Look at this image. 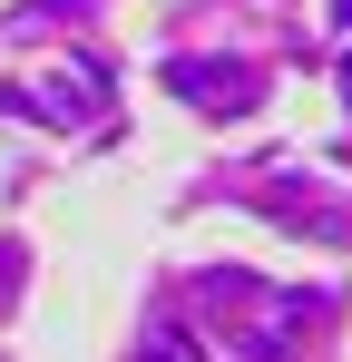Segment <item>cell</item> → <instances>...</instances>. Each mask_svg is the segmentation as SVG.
<instances>
[{"instance_id": "cell-1", "label": "cell", "mask_w": 352, "mask_h": 362, "mask_svg": "<svg viewBox=\"0 0 352 362\" xmlns=\"http://www.w3.org/2000/svg\"><path fill=\"white\" fill-rule=\"evenodd\" d=\"M167 88L196 108H245L254 98V69H206V59H167Z\"/></svg>"}]
</instances>
